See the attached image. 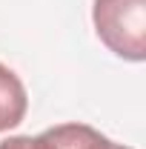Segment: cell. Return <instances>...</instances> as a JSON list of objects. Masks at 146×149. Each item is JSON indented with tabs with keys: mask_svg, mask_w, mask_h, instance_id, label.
I'll use <instances>...</instances> for the list:
<instances>
[{
	"mask_svg": "<svg viewBox=\"0 0 146 149\" xmlns=\"http://www.w3.org/2000/svg\"><path fill=\"white\" fill-rule=\"evenodd\" d=\"M92 23L100 43L123 60L146 57V0H95Z\"/></svg>",
	"mask_w": 146,
	"mask_h": 149,
	"instance_id": "6da1fadb",
	"label": "cell"
},
{
	"mask_svg": "<svg viewBox=\"0 0 146 149\" xmlns=\"http://www.w3.org/2000/svg\"><path fill=\"white\" fill-rule=\"evenodd\" d=\"M26 109H29V95L23 80L9 66L0 63V132H9L23 123Z\"/></svg>",
	"mask_w": 146,
	"mask_h": 149,
	"instance_id": "7a4b0ae2",
	"label": "cell"
},
{
	"mask_svg": "<svg viewBox=\"0 0 146 149\" xmlns=\"http://www.w3.org/2000/svg\"><path fill=\"white\" fill-rule=\"evenodd\" d=\"M0 149H57L55 138H52V132H40V135H17V138H9V141H3Z\"/></svg>",
	"mask_w": 146,
	"mask_h": 149,
	"instance_id": "277c9868",
	"label": "cell"
},
{
	"mask_svg": "<svg viewBox=\"0 0 146 149\" xmlns=\"http://www.w3.org/2000/svg\"><path fill=\"white\" fill-rule=\"evenodd\" d=\"M49 132L55 138L57 149H132L109 141L106 135H100L86 123H60V126H52Z\"/></svg>",
	"mask_w": 146,
	"mask_h": 149,
	"instance_id": "3957f363",
	"label": "cell"
}]
</instances>
